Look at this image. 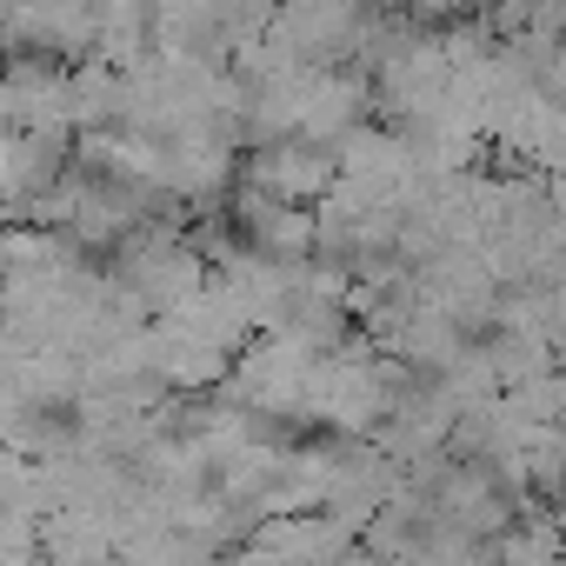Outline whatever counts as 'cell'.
Wrapping results in <instances>:
<instances>
[{"label": "cell", "instance_id": "obj_1", "mask_svg": "<svg viewBox=\"0 0 566 566\" xmlns=\"http://www.w3.org/2000/svg\"><path fill=\"white\" fill-rule=\"evenodd\" d=\"M253 180L266 187V200H314V193H327V180H334V160L321 154V147H307V140H273L260 160H253Z\"/></svg>", "mask_w": 566, "mask_h": 566}]
</instances>
